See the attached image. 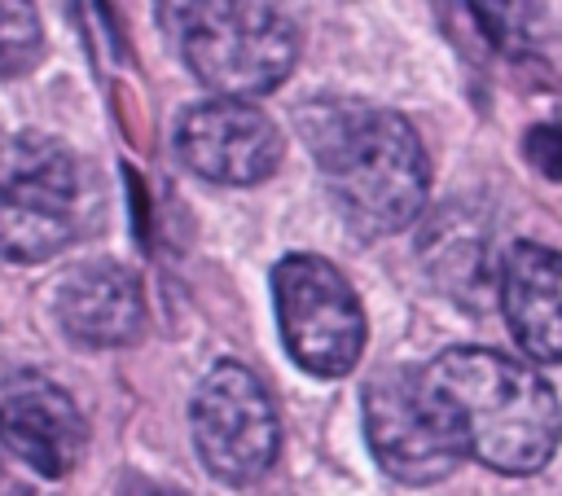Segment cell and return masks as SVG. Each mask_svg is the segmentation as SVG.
<instances>
[{"instance_id": "cell-8", "label": "cell", "mask_w": 562, "mask_h": 496, "mask_svg": "<svg viewBox=\"0 0 562 496\" xmlns=\"http://www.w3.org/2000/svg\"><path fill=\"white\" fill-rule=\"evenodd\" d=\"M176 149L189 171H198L211 184H259L281 162V127L255 110L250 101H202L189 105L176 123Z\"/></svg>"}, {"instance_id": "cell-14", "label": "cell", "mask_w": 562, "mask_h": 496, "mask_svg": "<svg viewBox=\"0 0 562 496\" xmlns=\"http://www.w3.org/2000/svg\"><path fill=\"white\" fill-rule=\"evenodd\" d=\"M558 114H562V110H558Z\"/></svg>"}, {"instance_id": "cell-5", "label": "cell", "mask_w": 562, "mask_h": 496, "mask_svg": "<svg viewBox=\"0 0 562 496\" xmlns=\"http://www.w3.org/2000/svg\"><path fill=\"white\" fill-rule=\"evenodd\" d=\"M272 303L290 360L316 377H342L364 356V307L351 281L321 255H285L272 268Z\"/></svg>"}, {"instance_id": "cell-9", "label": "cell", "mask_w": 562, "mask_h": 496, "mask_svg": "<svg viewBox=\"0 0 562 496\" xmlns=\"http://www.w3.org/2000/svg\"><path fill=\"white\" fill-rule=\"evenodd\" d=\"M0 439L35 474L61 478L88 448V421L53 377L22 369L0 382Z\"/></svg>"}, {"instance_id": "cell-7", "label": "cell", "mask_w": 562, "mask_h": 496, "mask_svg": "<svg viewBox=\"0 0 562 496\" xmlns=\"http://www.w3.org/2000/svg\"><path fill=\"white\" fill-rule=\"evenodd\" d=\"M364 435L378 465L413 487L448 478L465 456L422 369H386L364 386Z\"/></svg>"}, {"instance_id": "cell-4", "label": "cell", "mask_w": 562, "mask_h": 496, "mask_svg": "<svg viewBox=\"0 0 562 496\" xmlns=\"http://www.w3.org/2000/svg\"><path fill=\"white\" fill-rule=\"evenodd\" d=\"M88 171L70 145L22 132L0 145V255L40 263L88 233Z\"/></svg>"}, {"instance_id": "cell-1", "label": "cell", "mask_w": 562, "mask_h": 496, "mask_svg": "<svg viewBox=\"0 0 562 496\" xmlns=\"http://www.w3.org/2000/svg\"><path fill=\"white\" fill-rule=\"evenodd\" d=\"M299 132L356 237H391L417 219L430 162L404 114L351 97H325L299 110Z\"/></svg>"}, {"instance_id": "cell-6", "label": "cell", "mask_w": 562, "mask_h": 496, "mask_svg": "<svg viewBox=\"0 0 562 496\" xmlns=\"http://www.w3.org/2000/svg\"><path fill=\"white\" fill-rule=\"evenodd\" d=\"M189 426H193V448L211 478L220 483H255L281 448V421L277 408L263 391V382L237 364L220 360L193 391L189 404Z\"/></svg>"}, {"instance_id": "cell-3", "label": "cell", "mask_w": 562, "mask_h": 496, "mask_svg": "<svg viewBox=\"0 0 562 496\" xmlns=\"http://www.w3.org/2000/svg\"><path fill=\"white\" fill-rule=\"evenodd\" d=\"M162 9L193 79L228 101L272 92L299 61V26L272 4L198 0Z\"/></svg>"}, {"instance_id": "cell-2", "label": "cell", "mask_w": 562, "mask_h": 496, "mask_svg": "<svg viewBox=\"0 0 562 496\" xmlns=\"http://www.w3.org/2000/svg\"><path fill=\"white\" fill-rule=\"evenodd\" d=\"M465 456L496 474H536L562 439V404L544 373L492 347H448L422 369Z\"/></svg>"}, {"instance_id": "cell-12", "label": "cell", "mask_w": 562, "mask_h": 496, "mask_svg": "<svg viewBox=\"0 0 562 496\" xmlns=\"http://www.w3.org/2000/svg\"><path fill=\"white\" fill-rule=\"evenodd\" d=\"M44 57L40 13L22 0H0V75H26Z\"/></svg>"}, {"instance_id": "cell-11", "label": "cell", "mask_w": 562, "mask_h": 496, "mask_svg": "<svg viewBox=\"0 0 562 496\" xmlns=\"http://www.w3.org/2000/svg\"><path fill=\"white\" fill-rule=\"evenodd\" d=\"M501 312L514 342L544 364H562V250L518 241L501 259Z\"/></svg>"}, {"instance_id": "cell-10", "label": "cell", "mask_w": 562, "mask_h": 496, "mask_svg": "<svg viewBox=\"0 0 562 496\" xmlns=\"http://www.w3.org/2000/svg\"><path fill=\"white\" fill-rule=\"evenodd\" d=\"M53 316L79 347H123L145 329V294L132 268L114 259H88L57 281Z\"/></svg>"}, {"instance_id": "cell-13", "label": "cell", "mask_w": 562, "mask_h": 496, "mask_svg": "<svg viewBox=\"0 0 562 496\" xmlns=\"http://www.w3.org/2000/svg\"><path fill=\"white\" fill-rule=\"evenodd\" d=\"M522 149H527V162L540 176L562 184V114H549V119L531 123L527 136H522Z\"/></svg>"}]
</instances>
